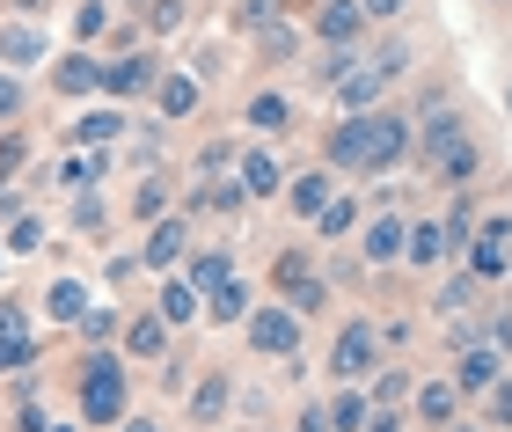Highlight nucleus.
I'll return each instance as SVG.
<instances>
[{
    "label": "nucleus",
    "instance_id": "obj_35",
    "mask_svg": "<svg viewBox=\"0 0 512 432\" xmlns=\"http://www.w3.org/2000/svg\"><path fill=\"white\" fill-rule=\"evenodd\" d=\"M103 169H110V147L74 154V162H66V191H96V184H103Z\"/></svg>",
    "mask_w": 512,
    "mask_h": 432
},
{
    "label": "nucleus",
    "instance_id": "obj_58",
    "mask_svg": "<svg viewBox=\"0 0 512 432\" xmlns=\"http://www.w3.org/2000/svg\"><path fill=\"white\" fill-rule=\"evenodd\" d=\"M52 432H74V425H52Z\"/></svg>",
    "mask_w": 512,
    "mask_h": 432
},
{
    "label": "nucleus",
    "instance_id": "obj_37",
    "mask_svg": "<svg viewBox=\"0 0 512 432\" xmlns=\"http://www.w3.org/2000/svg\"><path fill=\"white\" fill-rule=\"evenodd\" d=\"M169 213V184L161 176H139V191H132V220H161Z\"/></svg>",
    "mask_w": 512,
    "mask_h": 432
},
{
    "label": "nucleus",
    "instance_id": "obj_18",
    "mask_svg": "<svg viewBox=\"0 0 512 432\" xmlns=\"http://www.w3.org/2000/svg\"><path fill=\"white\" fill-rule=\"evenodd\" d=\"M198 96H205L198 74H161V81H154V110H161V118H191Z\"/></svg>",
    "mask_w": 512,
    "mask_h": 432
},
{
    "label": "nucleus",
    "instance_id": "obj_53",
    "mask_svg": "<svg viewBox=\"0 0 512 432\" xmlns=\"http://www.w3.org/2000/svg\"><path fill=\"white\" fill-rule=\"evenodd\" d=\"M227 162H235V147H227V140H213V147H205V176H220Z\"/></svg>",
    "mask_w": 512,
    "mask_h": 432
},
{
    "label": "nucleus",
    "instance_id": "obj_39",
    "mask_svg": "<svg viewBox=\"0 0 512 432\" xmlns=\"http://www.w3.org/2000/svg\"><path fill=\"white\" fill-rule=\"evenodd\" d=\"M439 227H447V242L461 249V242H469V235H476V198H469V191H461V198H454V206H447V220H439Z\"/></svg>",
    "mask_w": 512,
    "mask_h": 432
},
{
    "label": "nucleus",
    "instance_id": "obj_41",
    "mask_svg": "<svg viewBox=\"0 0 512 432\" xmlns=\"http://www.w3.org/2000/svg\"><path fill=\"white\" fill-rule=\"evenodd\" d=\"M483 411H491V425H498V432H512V374H498L491 389H483Z\"/></svg>",
    "mask_w": 512,
    "mask_h": 432
},
{
    "label": "nucleus",
    "instance_id": "obj_43",
    "mask_svg": "<svg viewBox=\"0 0 512 432\" xmlns=\"http://www.w3.org/2000/svg\"><path fill=\"white\" fill-rule=\"evenodd\" d=\"M30 162V140H22V132H8V140H0V191L15 184V169Z\"/></svg>",
    "mask_w": 512,
    "mask_h": 432
},
{
    "label": "nucleus",
    "instance_id": "obj_56",
    "mask_svg": "<svg viewBox=\"0 0 512 432\" xmlns=\"http://www.w3.org/2000/svg\"><path fill=\"white\" fill-rule=\"evenodd\" d=\"M15 8H44V0H15Z\"/></svg>",
    "mask_w": 512,
    "mask_h": 432
},
{
    "label": "nucleus",
    "instance_id": "obj_4",
    "mask_svg": "<svg viewBox=\"0 0 512 432\" xmlns=\"http://www.w3.org/2000/svg\"><path fill=\"white\" fill-rule=\"evenodd\" d=\"M271 286L286 293L293 315H315L322 301H330V286L315 279V257H308V249H278V257H271Z\"/></svg>",
    "mask_w": 512,
    "mask_h": 432
},
{
    "label": "nucleus",
    "instance_id": "obj_47",
    "mask_svg": "<svg viewBox=\"0 0 512 432\" xmlns=\"http://www.w3.org/2000/svg\"><path fill=\"white\" fill-rule=\"evenodd\" d=\"M403 396H410V374H395V367H388V374L374 381V403H403Z\"/></svg>",
    "mask_w": 512,
    "mask_h": 432
},
{
    "label": "nucleus",
    "instance_id": "obj_7",
    "mask_svg": "<svg viewBox=\"0 0 512 432\" xmlns=\"http://www.w3.org/2000/svg\"><path fill=\"white\" fill-rule=\"evenodd\" d=\"M191 220H198V213H161V220L147 227L139 264H147V271H176L183 257H191Z\"/></svg>",
    "mask_w": 512,
    "mask_h": 432
},
{
    "label": "nucleus",
    "instance_id": "obj_29",
    "mask_svg": "<svg viewBox=\"0 0 512 432\" xmlns=\"http://www.w3.org/2000/svg\"><path fill=\"white\" fill-rule=\"evenodd\" d=\"M205 323H249V286L242 279H227L205 293Z\"/></svg>",
    "mask_w": 512,
    "mask_h": 432
},
{
    "label": "nucleus",
    "instance_id": "obj_5",
    "mask_svg": "<svg viewBox=\"0 0 512 432\" xmlns=\"http://www.w3.org/2000/svg\"><path fill=\"white\" fill-rule=\"evenodd\" d=\"M381 367V330L366 323V315H352V323L337 330V345H330V374L337 381H366Z\"/></svg>",
    "mask_w": 512,
    "mask_h": 432
},
{
    "label": "nucleus",
    "instance_id": "obj_1",
    "mask_svg": "<svg viewBox=\"0 0 512 432\" xmlns=\"http://www.w3.org/2000/svg\"><path fill=\"white\" fill-rule=\"evenodd\" d=\"M410 118L403 110H344L322 140V162L330 169H352V176H374V169H395L410 154Z\"/></svg>",
    "mask_w": 512,
    "mask_h": 432
},
{
    "label": "nucleus",
    "instance_id": "obj_9",
    "mask_svg": "<svg viewBox=\"0 0 512 432\" xmlns=\"http://www.w3.org/2000/svg\"><path fill=\"white\" fill-rule=\"evenodd\" d=\"M505 374V352L491 345V337H476V345H461V359H454V381H461V396H483L491 381Z\"/></svg>",
    "mask_w": 512,
    "mask_h": 432
},
{
    "label": "nucleus",
    "instance_id": "obj_38",
    "mask_svg": "<svg viewBox=\"0 0 512 432\" xmlns=\"http://www.w3.org/2000/svg\"><path fill=\"white\" fill-rule=\"evenodd\" d=\"M183 15H191L183 0H147V37H176V30H183Z\"/></svg>",
    "mask_w": 512,
    "mask_h": 432
},
{
    "label": "nucleus",
    "instance_id": "obj_54",
    "mask_svg": "<svg viewBox=\"0 0 512 432\" xmlns=\"http://www.w3.org/2000/svg\"><path fill=\"white\" fill-rule=\"evenodd\" d=\"M125 432H161V425H154V418H132V425H125Z\"/></svg>",
    "mask_w": 512,
    "mask_h": 432
},
{
    "label": "nucleus",
    "instance_id": "obj_13",
    "mask_svg": "<svg viewBox=\"0 0 512 432\" xmlns=\"http://www.w3.org/2000/svg\"><path fill=\"white\" fill-rule=\"evenodd\" d=\"M410 403H417V425H454V411H461V381H454V374L417 381V389H410Z\"/></svg>",
    "mask_w": 512,
    "mask_h": 432
},
{
    "label": "nucleus",
    "instance_id": "obj_44",
    "mask_svg": "<svg viewBox=\"0 0 512 432\" xmlns=\"http://www.w3.org/2000/svg\"><path fill=\"white\" fill-rule=\"evenodd\" d=\"M118 330H125V323H118L110 308H88V315H81V337H88V345H110Z\"/></svg>",
    "mask_w": 512,
    "mask_h": 432
},
{
    "label": "nucleus",
    "instance_id": "obj_21",
    "mask_svg": "<svg viewBox=\"0 0 512 432\" xmlns=\"http://www.w3.org/2000/svg\"><path fill=\"white\" fill-rule=\"evenodd\" d=\"M118 337H125L132 359H161V352H169V323H161V308H154V315H132Z\"/></svg>",
    "mask_w": 512,
    "mask_h": 432
},
{
    "label": "nucleus",
    "instance_id": "obj_25",
    "mask_svg": "<svg viewBox=\"0 0 512 432\" xmlns=\"http://www.w3.org/2000/svg\"><path fill=\"white\" fill-rule=\"evenodd\" d=\"M242 206H249L242 176H213V184H198V191H191V213H242Z\"/></svg>",
    "mask_w": 512,
    "mask_h": 432
},
{
    "label": "nucleus",
    "instance_id": "obj_2",
    "mask_svg": "<svg viewBox=\"0 0 512 432\" xmlns=\"http://www.w3.org/2000/svg\"><path fill=\"white\" fill-rule=\"evenodd\" d=\"M410 154L432 176H447V184H469L476 176V140H469V125H461L454 103H425V118H417V132H410Z\"/></svg>",
    "mask_w": 512,
    "mask_h": 432
},
{
    "label": "nucleus",
    "instance_id": "obj_24",
    "mask_svg": "<svg viewBox=\"0 0 512 432\" xmlns=\"http://www.w3.org/2000/svg\"><path fill=\"white\" fill-rule=\"evenodd\" d=\"M352 66H359V44H322V52H308V81L315 88H337Z\"/></svg>",
    "mask_w": 512,
    "mask_h": 432
},
{
    "label": "nucleus",
    "instance_id": "obj_8",
    "mask_svg": "<svg viewBox=\"0 0 512 432\" xmlns=\"http://www.w3.org/2000/svg\"><path fill=\"white\" fill-rule=\"evenodd\" d=\"M242 330H249V345H256V352H271V359H300V315H293L286 301H278V308H256Z\"/></svg>",
    "mask_w": 512,
    "mask_h": 432
},
{
    "label": "nucleus",
    "instance_id": "obj_40",
    "mask_svg": "<svg viewBox=\"0 0 512 432\" xmlns=\"http://www.w3.org/2000/svg\"><path fill=\"white\" fill-rule=\"evenodd\" d=\"M0 249H15V257H37V249H44V220L22 213V220L8 227V242H0Z\"/></svg>",
    "mask_w": 512,
    "mask_h": 432
},
{
    "label": "nucleus",
    "instance_id": "obj_55",
    "mask_svg": "<svg viewBox=\"0 0 512 432\" xmlns=\"http://www.w3.org/2000/svg\"><path fill=\"white\" fill-rule=\"evenodd\" d=\"M439 432H476V425H439Z\"/></svg>",
    "mask_w": 512,
    "mask_h": 432
},
{
    "label": "nucleus",
    "instance_id": "obj_45",
    "mask_svg": "<svg viewBox=\"0 0 512 432\" xmlns=\"http://www.w3.org/2000/svg\"><path fill=\"white\" fill-rule=\"evenodd\" d=\"M469 301H476V271H469V279H447V286H439V308H447V315H469Z\"/></svg>",
    "mask_w": 512,
    "mask_h": 432
},
{
    "label": "nucleus",
    "instance_id": "obj_14",
    "mask_svg": "<svg viewBox=\"0 0 512 432\" xmlns=\"http://www.w3.org/2000/svg\"><path fill=\"white\" fill-rule=\"evenodd\" d=\"M454 257V242H447V227L439 220H410V242H403V264H417V271H439Z\"/></svg>",
    "mask_w": 512,
    "mask_h": 432
},
{
    "label": "nucleus",
    "instance_id": "obj_12",
    "mask_svg": "<svg viewBox=\"0 0 512 432\" xmlns=\"http://www.w3.org/2000/svg\"><path fill=\"white\" fill-rule=\"evenodd\" d=\"M37 359V337H30V315H22L15 301H0V374L30 367Z\"/></svg>",
    "mask_w": 512,
    "mask_h": 432
},
{
    "label": "nucleus",
    "instance_id": "obj_52",
    "mask_svg": "<svg viewBox=\"0 0 512 432\" xmlns=\"http://www.w3.org/2000/svg\"><path fill=\"white\" fill-rule=\"evenodd\" d=\"M15 432H52V418H44L37 403H22V411H15Z\"/></svg>",
    "mask_w": 512,
    "mask_h": 432
},
{
    "label": "nucleus",
    "instance_id": "obj_46",
    "mask_svg": "<svg viewBox=\"0 0 512 432\" xmlns=\"http://www.w3.org/2000/svg\"><path fill=\"white\" fill-rule=\"evenodd\" d=\"M103 22H110V8H103V0H81V15H74V44L103 37Z\"/></svg>",
    "mask_w": 512,
    "mask_h": 432
},
{
    "label": "nucleus",
    "instance_id": "obj_26",
    "mask_svg": "<svg viewBox=\"0 0 512 432\" xmlns=\"http://www.w3.org/2000/svg\"><path fill=\"white\" fill-rule=\"evenodd\" d=\"M227 396H235V381H227V374H205L198 389H191V425H220V418H227Z\"/></svg>",
    "mask_w": 512,
    "mask_h": 432
},
{
    "label": "nucleus",
    "instance_id": "obj_6",
    "mask_svg": "<svg viewBox=\"0 0 512 432\" xmlns=\"http://www.w3.org/2000/svg\"><path fill=\"white\" fill-rule=\"evenodd\" d=\"M154 81H161V59H154V52H118V59H103V96H110V103L154 96Z\"/></svg>",
    "mask_w": 512,
    "mask_h": 432
},
{
    "label": "nucleus",
    "instance_id": "obj_19",
    "mask_svg": "<svg viewBox=\"0 0 512 432\" xmlns=\"http://www.w3.org/2000/svg\"><path fill=\"white\" fill-rule=\"evenodd\" d=\"M37 59H44L37 22H0V66H37Z\"/></svg>",
    "mask_w": 512,
    "mask_h": 432
},
{
    "label": "nucleus",
    "instance_id": "obj_33",
    "mask_svg": "<svg viewBox=\"0 0 512 432\" xmlns=\"http://www.w3.org/2000/svg\"><path fill=\"white\" fill-rule=\"evenodd\" d=\"M410 59H417V44H410V37H381V44H374V59H366V66H374L381 81H403V74H410Z\"/></svg>",
    "mask_w": 512,
    "mask_h": 432
},
{
    "label": "nucleus",
    "instance_id": "obj_15",
    "mask_svg": "<svg viewBox=\"0 0 512 432\" xmlns=\"http://www.w3.org/2000/svg\"><path fill=\"white\" fill-rule=\"evenodd\" d=\"M52 88H59V96H96V88H103V59L96 52H66L52 66Z\"/></svg>",
    "mask_w": 512,
    "mask_h": 432
},
{
    "label": "nucleus",
    "instance_id": "obj_3",
    "mask_svg": "<svg viewBox=\"0 0 512 432\" xmlns=\"http://www.w3.org/2000/svg\"><path fill=\"white\" fill-rule=\"evenodd\" d=\"M81 418L88 425H118L125 418V359L103 352V345L81 359Z\"/></svg>",
    "mask_w": 512,
    "mask_h": 432
},
{
    "label": "nucleus",
    "instance_id": "obj_34",
    "mask_svg": "<svg viewBox=\"0 0 512 432\" xmlns=\"http://www.w3.org/2000/svg\"><path fill=\"white\" fill-rule=\"evenodd\" d=\"M249 44H256V59H293V52H300V30H293L286 15H278V22H264V30H256Z\"/></svg>",
    "mask_w": 512,
    "mask_h": 432
},
{
    "label": "nucleus",
    "instance_id": "obj_10",
    "mask_svg": "<svg viewBox=\"0 0 512 432\" xmlns=\"http://www.w3.org/2000/svg\"><path fill=\"white\" fill-rule=\"evenodd\" d=\"M403 242H410V220L403 213H374V220H366V249H359V257L374 271H388V264H403Z\"/></svg>",
    "mask_w": 512,
    "mask_h": 432
},
{
    "label": "nucleus",
    "instance_id": "obj_27",
    "mask_svg": "<svg viewBox=\"0 0 512 432\" xmlns=\"http://www.w3.org/2000/svg\"><path fill=\"white\" fill-rule=\"evenodd\" d=\"M88 308H96V301H88L81 279H52V293H44V315H52V323H81Z\"/></svg>",
    "mask_w": 512,
    "mask_h": 432
},
{
    "label": "nucleus",
    "instance_id": "obj_36",
    "mask_svg": "<svg viewBox=\"0 0 512 432\" xmlns=\"http://www.w3.org/2000/svg\"><path fill=\"white\" fill-rule=\"evenodd\" d=\"M278 15H286V0H235V37H256Z\"/></svg>",
    "mask_w": 512,
    "mask_h": 432
},
{
    "label": "nucleus",
    "instance_id": "obj_42",
    "mask_svg": "<svg viewBox=\"0 0 512 432\" xmlns=\"http://www.w3.org/2000/svg\"><path fill=\"white\" fill-rule=\"evenodd\" d=\"M22 103H30L22 74H15V66H0V125H8V118H22Z\"/></svg>",
    "mask_w": 512,
    "mask_h": 432
},
{
    "label": "nucleus",
    "instance_id": "obj_16",
    "mask_svg": "<svg viewBox=\"0 0 512 432\" xmlns=\"http://www.w3.org/2000/svg\"><path fill=\"white\" fill-rule=\"evenodd\" d=\"M330 96H337V110H381V96H388V81L374 74V66H352V74H344L337 88H330Z\"/></svg>",
    "mask_w": 512,
    "mask_h": 432
},
{
    "label": "nucleus",
    "instance_id": "obj_20",
    "mask_svg": "<svg viewBox=\"0 0 512 432\" xmlns=\"http://www.w3.org/2000/svg\"><path fill=\"white\" fill-rule=\"evenodd\" d=\"M242 191H249V198H278V191H286V169H278V154H264V147L242 154Z\"/></svg>",
    "mask_w": 512,
    "mask_h": 432
},
{
    "label": "nucleus",
    "instance_id": "obj_48",
    "mask_svg": "<svg viewBox=\"0 0 512 432\" xmlns=\"http://www.w3.org/2000/svg\"><path fill=\"white\" fill-rule=\"evenodd\" d=\"M293 432H337V425H330V403H308V411L293 418Z\"/></svg>",
    "mask_w": 512,
    "mask_h": 432
},
{
    "label": "nucleus",
    "instance_id": "obj_30",
    "mask_svg": "<svg viewBox=\"0 0 512 432\" xmlns=\"http://www.w3.org/2000/svg\"><path fill=\"white\" fill-rule=\"evenodd\" d=\"M352 227H359V198H352V191H330V206L315 213V235L337 242V235H352Z\"/></svg>",
    "mask_w": 512,
    "mask_h": 432
},
{
    "label": "nucleus",
    "instance_id": "obj_17",
    "mask_svg": "<svg viewBox=\"0 0 512 432\" xmlns=\"http://www.w3.org/2000/svg\"><path fill=\"white\" fill-rule=\"evenodd\" d=\"M330 191H337V176H330V169H308V176H293V184H286V206L315 227V213L330 206Z\"/></svg>",
    "mask_w": 512,
    "mask_h": 432
},
{
    "label": "nucleus",
    "instance_id": "obj_50",
    "mask_svg": "<svg viewBox=\"0 0 512 432\" xmlns=\"http://www.w3.org/2000/svg\"><path fill=\"white\" fill-rule=\"evenodd\" d=\"M483 337H491L498 352H512V308H505V315H491V323H483Z\"/></svg>",
    "mask_w": 512,
    "mask_h": 432
},
{
    "label": "nucleus",
    "instance_id": "obj_28",
    "mask_svg": "<svg viewBox=\"0 0 512 432\" xmlns=\"http://www.w3.org/2000/svg\"><path fill=\"white\" fill-rule=\"evenodd\" d=\"M118 132H125V118H118V110H88V118H74V125H66V140H74V147H110Z\"/></svg>",
    "mask_w": 512,
    "mask_h": 432
},
{
    "label": "nucleus",
    "instance_id": "obj_57",
    "mask_svg": "<svg viewBox=\"0 0 512 432\" xmlns=\"http://www.w3.org/2000/svg\"><path fill=\"white\" fill-rule=\"evenodd\" d=\"M505 110H512V88H505Z\"/></svg>",
    "mask_w": 512,
    "mask_h": 432
},
{
    "label": "nucleus",
    "instance_id": "obj_49",
    "mask_svg": "<svg viewBox=\"0 0 512 432\" xmlns=\"http://www.w3.org/2000/svg\"><path fill=\"white\" fill-rule=\"evenodd\" d=\"M366 432H403V411H395V403H374V411H366Z\"/></svg>",
    "mask_w": 512,
    "mask_h": 432
},
{
    "label": "nucleus",
    "instance_id": "obj_31",
    "mask_svg": "<svg viewBox=\"0 0 512 432\" xmlns=\"http://www.w3.org/2000/svg\"><path fill=\"white\" fill-rule=\"evenodd\" d=\"M366 411H374V396H366L359 381H344L337 403H330V425H337V432H366Z\"/></svg>",
    "mask_w": 512,
    "mask_h": 432
},
{
    "label": "nucleus",
    "instance_id": "obj_32",
    "mask_svg": "<svg viewBox=\"0 0 512 432\" xmlns=\"http://www.w3.org/2000/svg\"><path fill=\"white\" fill-rule=\"evenodd\" d=\"M249 125L256 132H286L293 125V103L278 96V88H256V96H249Z\"/></svg>",
    "mask_w": 512,
    "mask_h": 432
},
{
    "label": "nucleus",
    "instance_id": "obj_23",
    "mask_svg": "<svg viewBox=\"0 0 512 432\" xmlns=\"http://www.w3.org/2000/svg\"><path fill=\"white\" fill-rule=\"evenodd\" d=\"M161 323H169V330H183V323H198V308H205V293L191 286V279H169V286H161Z\"/></svg>",
    "mask_w": 512,
    "mask_h": 432
},
{
    "label": "nucleus",
    "instance_id": "obj_11",
    "mask_svg": "<svg viewBox=\"0 0 512 432\" xmlns=\"http://www.w3.org/2000/svg\"><path fill=\"white\" fill-rule=\"evenodd\" d=\"M308 22H315V44H359L366 37V8L359 0H322Z\"/></svg>",
    "mask_w": 512,
    "mask_h": 432
},
{
    "label": "nucleus",
    "instance_id": "obj_22",
    "mask_svg": "<svg viewBox=\"0 0 512 432\" xmlns=\"http://www.w3.org/2000/svg\"><path fill=\"white\" fill-rule=\"evenodd\" d=\"M183 279H191L198 293H213V286L235 279V257H227V249H191V257H183Z\"/></svg>",
    "mask_w": 512,
    "mask_h": 432
},
{
    "label": "nucleus",
    "instance_id": "obj_51",
    "mask_svg": "<svg viewBox=\"0 0 512 432\" xmlns=\"http://www.w3.org/2000/svg\"><path fill=\"white\" fill-rule=\"evenodd\" d=\"M359 8H366V22H395V15L410 8V0H359Z\"/></svg>",
    "mask_w": 512,
    "mask_h": 432
}]
</instances>
